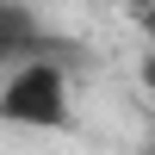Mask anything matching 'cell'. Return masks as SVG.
<instances>
[{
	"label": "cell",
	"mask_w": 155,
	"mask_h": 155,
	"mask_svg": "<svg viewBox=\"0 0 155 155\" xmlns=\"http://www.w3.org/2000/svg\"><path fill=\"white\" fill-rule=\"evenodd\" d=\"M143 87H149V99H155V50H149V62H143Z\"/></svg>",
	"instance_id": "3"
},
{
	"label": "cell",
	"mask_w": 155,
	"mask_h": 155,
	"mask_svg": "<svg viewBox=\"0 0 155 155\" xmlns=\"http://www.w3.org/2000/svg\"><path fill=\"white\" fill-rule=\"evenodd\" d=\"M0 118L25 124V130H62L68 124V74L44 56L19 62L6 74V87H0Z\"/></svg>",
	"instance_id": "1"
},
{
	"label": "cell",
	"mask_w": 155,
	"mask_h": 155,
	"mask_svg": "<svg viewBox=\"0 0 155 155\" xmlns=\"http://www.w3.org/2000/svg\"><path fill=\"white\" fill-rule=\"evenodd\" d=\"M124 6H143V12H155V0H124Z\"/></svg>",
	"instance_id": "4"
},
{
	"label": "cell",
	"mask_w": 155,
	"mask_h": 155,
	"mask_svg": "<svg viewBox=\"0 0 155 155\" xmlns=\"http://www.w3.org/2000/svg\"><path fill=\"white\" fill-rule=\"evenodd\" d=\"M44 25H37V12L25 6V0H0V68H19V62L44 56Z\"/></svg>",
	"instance_id": "2"
}]
</instances>
